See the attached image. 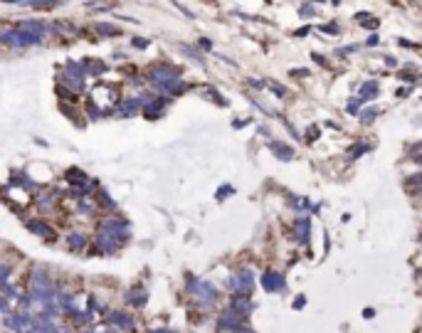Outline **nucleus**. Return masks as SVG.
I'll return each instance as SVG.
<instances>
[{
  "instance_id": "nucleus-1",
  "label": "nucleus",
  "mask_w": 422,
  "mask_h": 333,
  "mask_svg": "<svg viewBox=\"0 0 422 333\" xmlns=\"http://www.w3.org/2000/svg\"><path fill=\"white\" fill-rule=\"evenodd\" d=\"M92 99L96 104V114H99V111H106L116 104V89L109 87V84H96L92 92Z\"/></svg>"
},
{
  "instance_id": "nucleus-3",
  "label": "nucleus",
  "mask_w": 422,
  "mask_h": 333,
  "mask_svg": "<svg viewBox=\"0 0 422 333\" xmlns=\"http://www.w3.org/2000/svg\"><path fill=\"white\" fill-rule=\"evenodd\" d=\"M13 328H18V331H22L27 323H30V316H25V314H20V316H10V321H8Z\"/></svg>"
},
{
  "instance_id": "nucleus-2",
  "label": "nucleus",
  "mask_w": 422,
  "mask_h": 333,
  "mask_svg": "<svg viewBox=\"0 0 422 333\" xmlns=\"http://www.w3.org/2000/svg\"><path fill=\"white\" fill-rule=\"evenodd\" d=\"M27 227H30L35 235H42V237H47V240L55 235V230L47 225V222H42V220H30V222H27Z\"/></svg>"
},
{
  "instance_id": "nucleus-6",
  "label": "nucleus",
  "mask_w": 422,
  "mask_h": 333,
  "mask_svg": "<svg viewBox=\"0 0 422 333\" xmlns=\"http://www.w3.org/2000/svg\"><path fill=\"white\" fill-rule=\"evenodd\" d=\"M96 198H99V200H101V205H104V207H111V200H109V198H106V193H99V195H96Z\"/></svg>"
},
{
  "instance_id": "nucleus-4",
  "label": "nucleus",
  "mask_w": 422,
  "mask_h": 333,
  "mask_svg": "<svg viewBox=\"0 0 422 333\" xmlns=\"http://www.w3.org/2000/svg\"><path fill=\"white\" fill-rule=\"evenodd\" d=\"M69 180H72V183H79L82 188H87V185H89V180L84 178V173H82V170H74V168L69 170Z\"/></svg>"
},
{
  "instance_id": "nucleus-5",
  "label": "nucleus",
  "mask_w": 422,
  "mask_h": 333,
  "mask_svg": "<svg viewBox=\"0 0 422 333\" xmlns=\"http://www.w3.org/2000/svg\"><path fill=\"white\" fill-rule=\"evenodd\" d=\"M84 242H87V240H84V235H82V232H74V235H69V247H72V249H82V247H84Z\"/></svg>"
}]
</instances>
